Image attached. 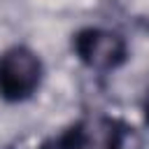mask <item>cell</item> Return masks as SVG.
<instances>
[{
    "label": "cell",
    "mask_w": 149,
    "mask_h": 149,
    "mask_svg": "<svg viewBox=\"0 0 149 149\" xmlns=\"http://www.w3.org/2000/svg\"><path fill=\"white\" fill-rule=\"evenodd\" d=\"M40 74H42L40 58L30 49L14 47L5 51L0 58V95L7 100L28 98L37 88Z\"/></svg>",
    "instance_id": "obj_1"
},
{
    "label": "cell",
    "mask_w": 149,
    "mask_h": 149,
    "mask_svg": "<svg viewBox=\"0 0 149 149\" xmlns=\"http://www.w3.org/2000/svg\"><path fill=\"white\" fill-rule=\"evenodd\" d=\"M79 58L95 70H112L126 58V42L121 35L102 28L81 30L74 40Z\"/></svg>",
    "instance_id": "obj_2"
},
{
    "label": "cell",
    "mask_w": 149,
    "mask_h": 149,
    "mask_svg": "<svg viewBox=\"0 0 149 149\" xmlns=\"http://www.w3.org/2000/svg\"><path fill=\"white\" fill-rule=\"evenodd\" d=\"M121 128L105 116H91L79 121L63 137V149H119Z\"/></svg>",
    "instance_id": "obj_3"
}]
</instances>
